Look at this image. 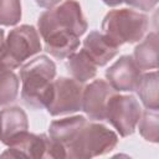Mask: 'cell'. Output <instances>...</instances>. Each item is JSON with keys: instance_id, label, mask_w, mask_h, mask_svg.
Segmentation results:
<instances>
[{"instance_id": "obj_24", "label": "cell", "mask_w": 159, "mask_h": 159, "mask_svg": "<svg viewBox=\"0 0 159 159\" xmlns=\"http://www.w3.org/2000/svg\"><path fill=\"white\" fill-rule=\"evenodd\" d=\"M2 45H4V31L0 29V51L2 48Z\"/></svg>"}, {"instance_id": "obj_19", "label": "cell", "mask_w": 159, "mask_h": 159, "mask_svg": "<svg viewBox=\"0 0 159 159\" xmlns=\"http://www.w3.org/2000/svg\"><path fill=\"white\" fill-rule=\"evenodd\" d=\"M139 122V130L140 134L150 142L157 143L159 138L158 132V109H147L143 113L142 119Z\"/></svg>"}, {"instance_id": "obj_10", "label": "cell", "mask_w": 159, "mask_h": 159, "mask_svg": "<svg viewBox=\"0 0 159 159\" xmlns=\"http://www.w3.org/2000/svg\"><path fill=\"white\" fill-rule=\"evenodd\" d=\"M47 135H36L27 130L16 137L10 144L9 149L1 157L12 158H45Z\"/></svg>"}, {"instance_id": "obj_12", "label": "cell", "mask_w": 159, "mask_h": 159, "mask_svg": "<svg viewBox=\"0 0 159 159\" xmlns=\"http://www.w3.org/2000/svg\"><path fill=\"white\" fill-rule=\"evenodd\" d=\"M26 113L19 107L0 111V140L9 145L16 137L27 130Z\"/></svg>"}, {"instance_id": "obj_1", "label": "cell", "mask_w": 159, "mask_h": 159, "mask_svg": "<svg viewBox=\"0 0 159 159\" xmlns=\"http://www.w3.org/2000/svg\"><path fill=\"white\" fill-rule=\"evenodd\" d=\"M55 75L56 66L46 56L34 58L20 70L21 97L29 107L43 108L48 104Z\"/></svg>"}, {"instance_id": "obj_17", "label": "cell", "mask_w": 159, "mask_h": 159, "mask_svg": "<svg viewBox=\"0 0 159 159\" xmlns=\"http://www.w3.org/2000/svg\"><path fill=\"white\" fill-rule=\"evenodd\" d=\"M158 72H150L145 75H140V78L137 83V92L140 97L143 104L148 109H158L159 107V97H158Z\"/></svg>"}, {"instance_id": "obj_4", "label": "cell", "mask_w": 159, "mask_h": 159, "mask_svg": "<svg viewBox=\"0 0 159 159\" xmlns=\"http://www.w3.org/2000/svg\"><path fill=\"white\" fill-rule=\"evenodd\" d=\"M87 30V22L76 0H66L60 6L45 11L39 19V31L43 37L55 32H73L78 36Z\"/></svg>"}, {"instance_id": "obj_15", "label": "cell", "mask_w": 159, "mask_h": 159, "mask_svg": "<svg viewBox=\"0 0 159 159\" xmlns=\"http://www.w3.org/2000/svg\"><path fill=\"white\" fill-rule=\"evenodd\" d=\"M66 67L70 75L80 83L93 78L97 72L96 63L89 58V56L83 50L68 56Z\"/></svg>"}, {"instance_id": "obj_14", "label": "cell", "mask_w": 159, "mask_h": 159, "mask_svg": "<svg viewBox=\"0 0 159 159\" xmlns=\"http://www.w3.org/2000/svg\"><path fill=\"white\" fill-rule=\"evenodd\" d=\"M80 36L73 32H55L46 37L45 50L57 58H65L75 53L77 47L80 46Z\"/></svg>"}, {"instance_id": "obj_3", "label": "cell", "mask_w": 159, "mask_h": 159, "mask_svg": "<svg viewBox=\"0 0 159 159\" xmlns=\"http://www.w3.org/2000/svg\"><path fill=\"white\" fill-rule=\"evenodd\" d=\"M41 50L37 31L29 25H22L10 31L0 51V68L14 70L25 60Z\"/></svg>"}, {"instance_id": "obj_20", "label": "cell", "mask_w": 159, "mask_h": 159, "mask_svg": "<svg viewBox=\"0 0 159 159\" xmlns=\"http://www.w3.org/2000/svg\"><path fill=\"white\" fill-rule=\"evenodd\" d=\"M21 17L20 0H0V24L11 26L19 22Z\"/></svg>"}, {"instance_id": "obj_23", "label": "cell", "mask_w": 159, "mask_h": 159, "mask_svg": "<svg viewBox=\"0 0 159 159\" xmlns=\"http://www.w3.org/2000/svg\"><path fill=\"white\" fill-rule=\"evenodd\" d=\"M103 1L109 6H116V5H119L120 2H123L124 0H103Z\"/></svg>"}, {"instance_id": "obj_2", "label": "cell", "mask_w": 159, "mask_h": 159, "mask_svg": "<svg viewBox=\"0 0 159 159\" xmlns=\"http://www.w3.org/2000/svg\"><path fill=\"white\" fill-rule=\"evenodd\" d=\"M148 27V17L133 10L109 11L102 22L104 35L118 47L125 42L139 41Z\"/></svg>"}, {"instance_id": "obj_25", "label": "cell", "mask_w": 159, "mask_h": 159, "mask_svg": "<svg viewBox=\"0 0 159 159\" xmlns=\"http://www.w3.org/2000/svg\"><path fill=\"white\" fill-rule=\"evenodd\" d=\"M0 70H1V68H0Z\"/></svg>"}, {"instance_id": "obj_22", "label": "cell", "mask_w": 159, "mask_h": 159, "mask_svg": "<svg viewBox=\"0 0 159 159\" xmlns=\"http://www.w3.org/2000/svg\"><path fill=\"white\" fill-rule=\"evenodd\" d=\"M61 0H36L37 5H40L41 7H52L56 4H58Z\"/></svg>"}, {"instance_id": "obj_5", "label": "cell", "mask_w": 159, "mask_h": 159, "mask_svg": "<svg viewBox=\"0 0 159 159\" xmlns=\"http://www.w3.org/2000/svg\"><path fill=\"white\" fill-rule=\"evenodd\" d=\"M118 142L114 132L96 123H86L66 150V158H91L111 152Z\"/></svg>"}, {"instance_id": "obj_16", "label": "cell", "mask_w": 159, "mask_h": 159, "mask_svg": "<svg viewBox=\"0 0 159 159\" xmlns=\"http://www.w3.org/2000/svg\"><path fill=\"white\" fill-rule=\"evenodd\" d=\"M134 62L139 70H149L158 67V35L149 34L145 40L134 50Z\"/></svg>"}, {"instance_id": "obj_9", "label": "cell", "mask_w": 159, "mask_h": 159, "mask_svg": "<svg viewBox=\"0 0 159 159\" xmlns=\"http://www.w3.org/2000/svg\"><path fill=\"white\" fill-rule=\"evenodd\" d=\"M106 77L116 91H134L140 70L130 56H123L106 71Z\"/></svg>"}, {"instance_id": "obj_13", "label": "cell", "mask_w": 159, "mask_h": 159, "mask_svg": "<svg viewBox=\"0 0 159 159\" xmlns=\"http://www.w3.org/2000/svg\"><path fill=\"white\" fill-rule=\"evenodd\" d=\"M87 123L86 118L82 116H75L70 118H63L60 120H53L50 124V137L56 140L58 144H61L65 149V153L67 148L71 145V143L76 139L81 129Z\"/></svg>"}, {"instance_id": "obj_8", "label": "cell", "mask_w": 159, "mask_h": 159, "mask_svg": "<svg viewBox=\"0 0 159 159\" xmlns=\"http://www.w3.org/2000/svg\"><path fill=\"white\" fill-rule=\"evenodd\" d=\"M116 94V89L103 80L89 83L82 93V109L94 120L106 119V111L109 98Z\"/></svg>"}, {"instance_id": "obj_21", "label": "cell", "mask_w": 159, "mask_h": 159, "mask_svg": "<svg viewBox=\"0 0 159 159\" xmlns=\"http://www.w3.org/2000/svg\"><path fill=\"white\" fill-rule=\"evenodd\" d=\"M127 4L137 7V9H140V10H144V11H148L150 10L152 7H154L158 2V0H124Z\"/></svg>"}, {"instance_id": "obj_6", "label": "cell", "mask_w": 159, "mask_h": 159, "mask_svg": "<svg viewBox=\"0 0 159 159\" xmlns=\"http://www.w3.org/2000/svg\"><path fill=\"white\" fill-rule=\"evenodd\" d=\"M140 114V106L133 96L113 94L107 104L106 119L122 137H127L134 132Z\"/></svg>"}, {"instance_id": "obj_7", "label": "cell", "mask_w": 159, "mask_h": 159, "mask_svg": "<svg viewBox=\"0 0 159 159\" xmlns=\"http://www.w3.org/2000/svg\"><path fill=\"white\" fill-rule=\"evenodd\" d=\"M82 93L81 83L76 80L57 78L52 81L51 98L46 108L52 116L77 112L82 108Z\"/></svg>"}, {"instance_id": "obj_11", "label": "cell", "mask_w": 159, "mask_h": 159, "mask_svg": "<svg viewBox=\"0 0 159 159\" xmlns=\"http://www.w3.org/2000/svg\"><path fill=\"white\" fill-rule=\"evenodd\" d=\"M83 51L89 56L96 66H104L117 55L118 46L114 45L104 34L92 31L83 41Z\"/></svg>"}, {"instance_id": "obj_18", "label": "cell", "mask_w": 159, "mask_h": 159, "mask_svg": "<svg viewBox=\"0 0 159 159\" xmlns=\"http://www.w3.org/2000/svg\"><path fill=\"white\" fill-rule=\"evenodd\" d=\"M19 91V80L10 70H0V106L12 102Z\"/></svg>"}]
</instances>
